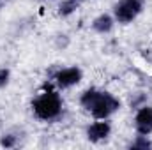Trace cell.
Listing matches in <instances>:
<instances>
[{
  "mask_svg": "<svg viewBox=\"0 0 152 150\" xmlns=\"http://www.w3.org/2000/svg\"><path fill=\"white\" fill-rule=\"evenodd\" d=\"M42 2H44V0H42Z\"/></svg>",
  "mask_w": 152,
  "mask_h": 150,
  "instance_id": "cell-12",
  "label": "cell"
},
{
  "mask_svg": "<svg viewBox=\"0 0 152 150\" xmlns=\"http://www.w3.org/2000/svg\"><path fill=\"white\" fill-rule=\"evenodd\" d=\"M11 83V69L9 67H0V90L5 88Z\"/></svg>",
  "mask_w": 152,
  "mask_h": 150,
  "instance_id": "cell-11",
  "label": "cell"
},
{
  "mask_svg": "<svg viewBox=\"0 0 152 150\" xmlns=\"http://www.w3.org/2000/svg\"><path fill=\"white\" fill-rule=\"evenodd\" d=\"M80 5H81V0H60L57 12L60 18H69L80 9Z\"/></svg>",
  "mask_w": 152,
  "mask_h": 150,
  "instance_id": "cell-8",
  "label": "cell"
},
{
  "mask_svg": "<svg viewBox=\"0 0 152 150\" xmlns=\"http://www.w3.org/2000/svg\"><path fill=\"white\" fill-rule=\"evenodd\" d=\"M127 149L131 150H151L152 149V140L145 134H136L134 140H131V143L127 145Z\"/></svg>",
  "mask_w": 152,
  "mask_h": 150,
  "instance_id": "cell-9",
  "label": "cell"
},
{
  "mask_svg": "<svg viewBox=\"0 0 152 150\" xmlns=\"http://www.w3.org/2000/svg\"><path fill=\"white\" fill-rule=\"evenodd\" d=\"M80 106L94 120H104L113 117L122 108V103L112 92L101 90L97 87H90L80 94Z\"/></svg>",
  "mask_w": 152,
  "mask_h": 150,
  "instance_id": "cell-1",
  "label": "cell"
},
{
  "mask_svg": "<svg viewBox=\"0 0 152 150\" xmlns=\"http://www.w3.org/2000/svg\"><path fill=\"white\" fill-rule=\"evenodd\" d=\"M115 25H117V21H115L113 14H110V12H101V14H97V16L92 20V23H90L92 30H94L96 34H99V36L110 34L115 28Z\"/></svg>",
  "mask_w": 152,
  "mask_h": 150,
  "instance_id": "cell-7",
  "label": "cell"
},
{
  "mask_svg": "<svg viewBox=\"0 0 152 150\" xmlns=\"http://www.w3.org/2000/svg\"><path fill=\"white\" fill-rule=\"evenodd\" d=\"M53 83L57 85L58 90H69L76 85L81 83L83 79V71L80 66H67V67H60L55 71L53 74Z\"/></svg>",
  "mask_w": 152,
  "mask_h": 150,
  "instance_id": "cell-4",
  "label": "cell"
},
{
  "mask_svg": "<svg viewBox=\"0 0 152 150\" xmlns=\"http://www.w3.org/2000/svg\"><path fill=\"white\" fill-rule=\"evenodd\" d=\"M85 136L90 143H101V141H106L110 136H112V124L108 122V118L104 120H96L92 124L87 125L85 129Z\"/></svg>",
  "mask_w": 152,
  "mask_h": 150,
  "instance_id": "cell-5",
  "label": "cell"
},
{
  "mask_svg": "<svg viewBox=\"0 0 152 150\" xmlns=\"http://www.w3.org/2000/svg\"><path fill=\"white\" fill-rule=\"evenodd\" d=\"M134 131L136 134H152V106L151 104H143L140 108H136L134 113Z\"/></svg>",
  "mask_w": 152,
  "mask_h": 150,
  "instance_id": "cell-6",
  "label": "cell"
},
{
  "mask_svg": "<svg viewBox=\"0 0 152 150\" xmlns=\"http://www.w3.org/2000/svg\"><path fill=\"white\" fill-rule=\"evenodd\" d=\"M145 9L143 0H118L115 2L112 14L118 25H129L133 23Z\"/></svg>",
  "mask_w": 152,
  "mask_h": 150,
  "instance_id": "cell-3",
  "label": "cell"
},
{
  "mask_svg": "<svg viewBox=\"0 0 152 150\" xmlns=\"http://www.w3.org/2000/svg\"><path fill=\"white\" fill-rule=\"evenodd\" d=\"M32 113L41 122H57L64 115V101L58 90L46 88L32 99Z\"/></svg>",
  "mask_w": 152,
  "mask_h": 150,
  "instance_id": "cell-2",
  "label": "cell"
},
{
  "mask_svg": "<svg viewBox=\"0 0 152 150\" xmlns=\"http://www.w3.org/2000/svg\"><path fill=\"white\" fill-rule=\"evenodd\" d=\"M0 145L4 149H14L20 145V134L14 133V131H9V133H4L0 136Z\"/></svg>",
  "mask_w": 152,
  "mask_h": 150,
  "instance_id": "cell-10",
  "label": "cell"
}]
</instances>
